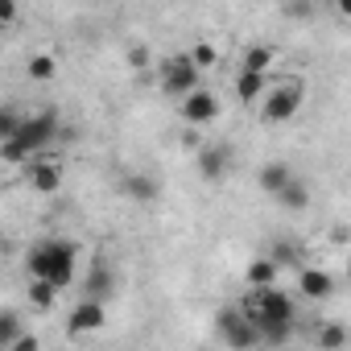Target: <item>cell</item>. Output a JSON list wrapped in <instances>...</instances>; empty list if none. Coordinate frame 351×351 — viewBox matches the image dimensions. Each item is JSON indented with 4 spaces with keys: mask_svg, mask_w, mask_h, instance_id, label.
Returning a JSON list of instances; mask_svg holds the SVG:
<instances>
[{
    "mask_svg": "<svg viewBox=\"0 0 351 351\" xmlns=\"http://www.w3.org/2000/svg\"><path fill=\"white\" fill-rule=\"evenodd\" d=\"M244 314L261 326V343L265 347H281L293 339V322H298V310H293V298L273 289V285H261L248 293L244 302Z\"/></svg>",
    "mask_w": 351,
    "mask_h": 351,
    "instance_id": "obj_1",
    "label": "cell"
},
{
    "mask_svg": "<svg viewBox=\"0 0 351 351\" xmlns=\"http://www.w3.org/2000/svg\"><path fill=\"white\" fill-rule=\"evenodd\" d=\"M75 261H79V244L75 240H42L29 248V277L54 281L58 289H66L75 281Z\"/></svg>",
    "mask_w": 351,
    "mask_h": 351,
    "instance_id": "obj_2",
    "label": "cell"
},
{
    "mask_svg": "<svg viewBox=\"0 0 351 351\" xmlns=\"http://www.w3.org/2000/svg\"><path fill=\"white\" fill-rule=\"evenodd\" d=\"M302 104H306V83L302 79H285V83H277V87L265 91L261 120L265 124H285V120H293L302 112Z\"/></svg>",
    "mask_w": 351,
    "mask_h": 351,
    "instance_id": "obj_3",
    "label": "cell"
},
{
    "mask_svg": "<svg viewBox=\"0 0 351 351\" xmlns=\"http://www.w3.org/2000/svg\"><path fill=\"white\" fill-rule=\"evenodd\" d=\"M199 71H203V66H199L191 54L165 58V62H161V91L173 95V99H186L195 87H203V83H199Z\"/></svg>",
    "mask_w": 351,
    "mask_h": 351,
    "instance_id": "obj_4",
    "label": "cell"
},
{
    "mask_svg": "<svg viewBox=\"0 0 351 351\" xmlns=\"http://www.w3.org/2000/svg\"><path fill=\"white\" fill-rule=\"evenodd\" d=\"M17 136L25 141V149L38 157V153H46L58 136H62V124H58V112H34V116H25L21 120V128H17Z\"/></svg>",
    "mask_w": 351,
    "mask_h": 351,
    "instance_id": "obj_5",
    "label": "cell"
},
{
    "mask_svg": "<svg viewBox=\"0 0 351 351\" xmlns=\"http://www.w3.org/2000/svg\"><path fill=\"white\" fill-rule=\"evenodd\" d=\"M219 335H223V343H232V347H256V343H261V326H256L244 310H223V314H219Z\"/></svg>",
    "mask_w": 351,
    "mask_h": 351,
    "instance_id": "obj_6",
    "label": "cell"
},
{
    "mask_svg": "<svg viewBox=\"0 0 351 351\" xmlns=\"http://www.w3.org/2000/svg\"><path fill=\"white\" fill-rule=\"evenodd\" d=\"M104 322H108L104 298H83V302L71 310V318H66V330H71V335H91V330H99Z\"/></svg>",
    "mask_w": 351,
    "mask_h": 351,
    "instance_id": "obj_7",
    "label": "cell"
},
{
    "mask_svg": "<svg viewBox=\"0 0 351 351\" xmlns=\"http://www.w3.org/2000/svg\"><path fill=\"white\" fill-rule=\"evenodd\" d=\"M25 182L38 191V195H54L58 186H62V165L58 161H50V157H34L29 165H25Z\"/></svg>",
    "mask_w": 351,
    "mask_h": 351,
    "instance_id": "obj_8",
    "label": "cell"
},
{
    "mask_svg": "<svg viewBox=\"0 0 351 351\" xmlns=\"http://www.w3.org/2000/svg\"><path fill=\"white\" fill-rule=\"evenodd\" d=\"M219 116V99L207 91V87H195L186 99H182V120L191 124V128H199V124H211Z\"/></svg>",
    "mask_w": 351,
    "mask_h": 351,
    "instance_id": "obj_9",
    "label": "cell"
},
{
    "mask_svg": "<svg viewBox=\"0 0 351 351\" xmlns=\"http://www.w3.org/2000/svg\"><path fill=\"white\" fill-rule=\"evenodd\" d=\"M228 169H232V149L228 145H203L199 149V178L219 182V178H228Z\"/></svg>",
    "mask_w": 351,
    "mask_h": 351,
    "instance_id": "obj_10",
    "label": "cell"
},
{
    "mask_svg": "<svg viewBox=\"0 0 351 351\" xmlns=\"http://www.w3.org/2000/svg\"><path fill=\"white\" fill-rule=\"evenodd\" d=\"M298 293L310 298V302H326V298L335 293V281H330V273L302 265V269H298Z\"/></svg>",
    "mask_w": 351,
    "mask_h": 351,
    "instance_id": "obj_11",
    "label": "cell"
},
{
    "mask_svg": "<svg viewBox=\"0 0 351 351\" xmlns=\"http://www.w3.org/2000/svg\"><path fill=\"white\" fill-rule=\"evenodd\" d=\"M265 87H269V71L240 66V75H236V99L240 104H261L265 99Z\"/></svg>",
    "mask_w": 351,
    "mask_h": 351,
    "instance_id": "obj_12",
    "label": "cell"
},
{
    "mask_svg": "<svg viewBox=\"0 0 351 351\" xmlns=\"http://www.w3.org/2000/svg\"><path fill=\"white\" fill-rule=\"evenodd\" d=\"M256 182H261V191H265V195H281V191L293 182V169H289L285 161H269V165H261Z\"/></svg>",
    "mask_w": 351,
    "mask_h": 351,
    "instance_id": "obj_13",
    "label": "cell"
},
{
    "mask_svg": "<svg viewBox=\"0 0 351 351\" xmlns=\"http://www.w3.org/2000/svg\"><path fill=\"white\" fill-rule=\"evenodd\" d=\"M120 191H124V199H132V203H153V199H157V182L149 178V173H128V178L120 182Z\"/></svg>",
    "mask_w": 351,
    "mask_h": 351,
    "instance_id": "obj_14",
    "label": "cell"
},
{
    "mask_svg": "<svg viewBox=\"0 0 351 351\" xmlns=\"http://www.w3.org/2000/svg\"><path fill=\"white\" fill-rule=\"evenodd\" d=\"M277 273H281V265H277L273 256H256V261L248 265L244 281H248L252 289H261V285H273V281H277Z\"/></svg>",
    "mask_w": 351,
    "mask_h": 351,
    "instance_id": "obj_15",
    "label": "cell"
},
{
    "mask_svg": "<svg viewBox=\"0 0 351 351\" xmlns=\"http://www.w3.org/2000/svg\"><path fill=\"white\" fill-rule=\"evenodd\" d=\"M273 199H277L285 211H306V207H310V191H306V182H302V178H293V182H289L281 195H273Z\"/></svg>",
    "mask_w": 351,
    "mask_h": 351,
    "instance_id": "obj_16",
    "label": "cell"
},
{
    "mask_svg": "<svg viewBox=\"0 0 351 351\" xmlns=\"http://www.w3.org/2000/svg\"><path fill=\"white\" fill-rule=\"evenodd\" d=\"M83 289H87V298H108V293H112V269L95 261V269L87 273V285H83Z\"/></svg>",
    "mask_w": 351,
    "mask_h": 351,
    "instance_id": "obj_17",
    "label": "cell"
},
{
    "mask_svg": "<svg viewBox=\"0 0 351 351\" xmlns=\"http://www.w3.org/2000/svg\"><path fill=\"white\" fill-rule=\"evenodd\" d=\"M58 285L54 281H42V277H34V285H29V302H34V310H50L54 302H58Z\"/></svg>",
    "mask_w": 351,
    "mask_h": 351,
    "instance_id": "obj_18",
    "label": "cell"
},
{
    "mask_svg": "<svg viewBox=\"0 0 351 351\" xmlns=\"http://www.w3.org/2000/svg\"><path fill=\"white\" fill-rule=\"evenodd\" d=\"M281 269H302V244H293V240H281V244H273V252H269Z\"/></svg>",
    "mask_w": 351,
    "mask_h": 351,
    "instance_id": "obj_19",
    "label": "cell"
},
{
    "mask_svg": "<svg viewBox=\"0 0 351 351\" xmlns=\"http://www.w3.org/2000/svg\"><path fill=\"white\" fill-rule=\"evenodd\" d=\"M17 339H21V318L13 310H5V314H0V351H13Z\"/></svg>",
    "mask_w": 351,
    "mask_h": 351,
    "instance_id": "obj_20",
    "label": "cell"
},
{
    "mask_svg": "<svg viewBox=\"0 0 351 351\" xmlns=\"http://www.w3.org/2000/svg\"><path fill=\"white\" fill-rule=\"evenodd\" d=\"M0 157H5L9 165H21V161H34V153L25 149V141L13 132V136H5V141H0Z\"/></svg>",
    "mask_w": 351,
    "mask_h": 351,
    "instance_id": "obj_21",
    "label": "cell"
},
{
    "mask_svg": "<svg viewBox=\"0 0 351 351\" xmlns=\"http://www.w3.org/2000/svg\"><path fill=\"white\" fill-rule=\"evenodd\" d=\"M58 75V62L50 58V54H34L29 58V79H38V83H50Z\"/></svg>",
    "mask_w": 351,
    "mask_h": 351,
    "instance_id": "obj_22",
    "label": "cell"
},
{
    "mask_svg": "<svg viewBox=\"0 0 351 351\" xmlns=\"http://www.w3.org/2000/svg\"><path fill=\"white\" fill-rule=\"evenodd\" d=\"M244 66L269 71V66H273V50H269V46H248V50H244Z\"/></svg>",
    "mask_w": 351,
    "mask_h": 351,
    "instance_id": "obj_23",
    "label": "cell"
},
{
    "mask_svg": "<svg viewBox=\"0 0 351 351\" xmlns=\"http://www.w3.org/2000/svg\"><path fill=\"white\" fill-rule=\"evenodd\" d=\"M191 58H195V62H199V66L207 71V66H215V62H219V50H215L211 42H199V46L191 50Z\"/></svg>",
    "mask_w": 351,
    "mask_h": 351,
    "instance_id": "obj_24",
    "label": "cell"
},
{
    "mask_svg": "<svg viewBox=\"0 0 351 351\" xmlns=\"http://www.w3.org/2000/svg\"><path fill=\"white\" fill-rule=\"evenodd\" d=\"M318 343H322V347H343V343H347V330H343V326H322V330H318Z\"/></svg>",
    "mask_w": 351,
    "mask_h": 351,
    "instance_id": "obj_25",
    "label": "cell"
},
{
    "mask_svg": "<svg viewBox=\"0 0 351 351\" xmlns=\"http://www.w3.org/2000/svg\"><path fill=\"white\" fill-rule=\"evenodd\" d=\"M21 128V116L13 112V108H5V112H0V132H5V136H13Z\"/></svg>",
    "mask_w": 351,
    "mask_h": 351,
    "instance_id": "obj_26",
    "label": "cell"
},
{
    "mask_svg": "<svg viewBox=\"0 0 351 351\" xmlns=\"http://www.w3.org/2000/svg\"><path fill=\"white\" fill-rule=\"evenodd\" d=\"M285 13H289V17H302V21H310L314 5H310V0H289V5H285Z\"/></svg>",
    "mask_w": 351,
    "mask_h": 351,
    "instance_id": "obj_27",
    "label": "cell"
},
{
    "mask_svg": "<svg viewBox=\"0 0 351 351\" xmlns=\"http://www.w3.org/2000/svg\"><path fill=\"white\" fill-rule=\"evenodd\" d=\"M0 21H5V25L17 21V0H0Z\"/></svg>",
    "mask_w": 351,
    "mask_h": 351,
    "instance_id": "obj_28",
    "label": "cell"
},
{
    "mask_svg": "<svg viewBox=\"0 0 351 351\" xmlns=\"http://www.w3.org/2000/svg\"><path fill=\"white\" fill-rule=\"evenodd\" d=\"M145 62H149V50H145V46H132V50H128V66H136V71H141Z\"/></svg>",
    "mask_w": 351,
    "mask_h": 351,
    "instance_id": "obj_29",
    "label": "cell"
},
{
    "mask_svg": "<svg viewBox=\"0 0 351 351\" xmlns=\"http://www.w3.org/2000/svg\"><path fill=\"white\" fill-rule=\"evenodd\" d=\"M13 351H38V339H34V335H21V339H17V347H13Z\"/></svg>",
    "mask_w": 351,
    "mask_h": 351,
    "instance_id": "obj_30",
    "label": "cell"
},
{
    "mask_svg": "<svg viewBox=\"0 0 351 351\" xmlns=\"http://www.w3.org/2000/svg\"><path fill=\"white\" fill-rule=\"evenodd\" d=\"M330 9H335L339 17H351V0H330Z\"/></svg>",
    "mask_w": 351,
    "mask_h": 351,
    "instance_id": "obj_31",
    "label": "cell"
},
{
    "mask_svg": "<svg viewBox=\"0 0 351 351\" xmlns=\"http://www.w3.org/2000/svg\"><path fill=\"white\" fill-rule=\"evenodd\" d=\"M347 281H351V261H347Z\"/></svg>",
    "mask_w": 351,
    "mask_h": 351,
    "instance_id": "obj_32",
    "label": "cell"
}]
</instances>
